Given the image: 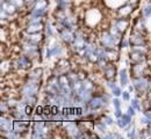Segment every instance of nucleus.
Here are the masks:
<instances>
[{
  "mask_svg": "<svg viewBox=\"0 0 151 139\" xmlns=\"http://www.w3.org/2000/svg\"><path fill=\"white\" fill-rule=\"evenodd\" d=\"M134 87L138 91V92H145L149 89L150 87V79L147 77H137L136 79L134 80Z\"/></svg>",
  "mask_w": 151,
  "mask_h": 139,
  "instance_id": "nucleus-1",
  "label": "nucleus"
},
{
  "mask_svg": "<svg viewBox=\"0 0 151 139\" xmlns=\"http://www.w3.org/2000/svg\"><path fill=\"white\" fill-rule=\"evenodd\" d=\"M115 40L116 38L114 37L111 33H108V31H105V33L101 34V44L106 49H112V48H114Z\"/></svg>",
  "mask_w": 151,
  "mask_h": 139,
  "instance_id": "nucleus-2",
  "label": "nucleus"
},
{
  "mask_svg": "<svg viewBox=\"0 0 151 139\" xmlns=\"http://www.w3.org/2000/svg\"><path fill=\"white\" fill-rule=\"evenodd\" d=\"M38 92V85L37 83H34V82H28L23 86L22 88V94L23 95H36Z\"/></svg>",
  "mask_w": 151,
  "mask_h": 139,
  "instance_id": "nucleus-3",
  "label": "nucleus"
},
{
  "mask_svg": "<svg viewBox=\"0 0 151 139\" xmlns=\"http://www.w3.org/2000/svg\"><path fill=\"white\" fill-rule=\"evenodd\" d=\"M0 126L1 130L4 132H9L14 130V122H12L11 119L6 118V117H1L0 118Z\"/></svg>",
  "mask_w": 151,
  "mask_h": 139,
  "instance_id": "nucleus-4",
  "label": "nucleus"
},
{
  "mask_svg": "<svg viewBox=\"0 0 151 139\" xmlns=\"http://www.w3.org/2000/svg\"><path fill=\"white\" fill-rule=\"evenodd\" d=\"M69 67H70V65H69V61L65 59H62L58 61V65H57L56 67V73L58 76H60V74H64V73H66V71L69 70Z\"/></svg>",
  "mask_w": 151,
  "mask_h": 139,
  "instance_id": "nucleus-5",
  "label": "nucleus"
},
{
  "mask_svg": "<svg viewBox=\"0 0 151 139\" xmlns=\"http://www.w3.org/2000/svg\"><path fill=\"white\" fill-rule=\"evenodd\" d=\"M105 103H106V101L104 100V98H101V96H94L93 99L91 100V102H90V108L95 110V109L101 108Z\"/></svg>",
  "mask_w": 151,
  "mask_h": 139,
  "instance_id": "nucleus-6",
  "label": "nucleus"
},
{
  "mask_svg": "<svg viewBox=\"0 0 151 139\" xmlns=\"http://www.w3.org/2000/svg\"><path fill=\"white\" fill-rule=\"evenodd\" d=\"M60 37H62V40L64 41V42L70 43V42H72V41L75 40V34H72V31L68 28V29H64L60 33Z\"/></svg>",
  "mask_w": 151,
  "mask_h": 139,
  "instance_id": "nucleus-7",
  "label": "nucleus"
},
{
  "mask_svg": "<svg viewBox=\"0 0 151 139\" xmlns=\"http://www.w3.org/2000/svg\"><path fill=\"white\" fill-rule=\"evenodd\" d=\"M128 24H129L128 20L124 19V18H122V19H119V20L115 22V28H116L120 33H122V31H124V30L127 29Z\"/></svg>",
  "mask_w": 151,
  "mask_h": 139,
  "instance_id": "nucleus-8",
  "label": "nucleus"
},
{
  "mask_svg": "<svg viewBox=\"0 0 151 139\" xmlns=\"http://www.w3.org/2000/svg\"><path fill=\"white\" fill-rule=\"evenodd\" d=\"M144 68H145V67H144V65H143V64H141V63H136L132 68V74H134V76H136V77H141V76H143Z\"/></svg>",
  "mask_w": 151,
  "mask_h": 139,
  "instance_id": "nucleus-9",
  "label": "nucleus"
},
{
  "mask_svg": "<svg viewBox=\"0 0 151 139\" xmlns=\"http://www.w3.org/2000/svg\"><path fill=\"white\" fill-rule=\"evenodd\" d=\"M129 41L134 45H143L144 44V38L141 34H132Z\"/></svg>",
  "mask_w": 151,
  "mask_h": 139,
  "instance_id": "nucleus-10",
  "label": "nucleus"
},
{
  "mask_svg": "<svg viewBox=\"0 0 151 139\" xmlns=\"http://www.w3.org/2000/svg\"><path fill=\"white\" fill-rule=\"evenodd\" d=\"M130 59L135 63H141L144 60V53L141 52V51H137V50H134L132 53H130Z\"/></svg>",
  "mask_w": 151,
  "mask_h": 139,
  "instance_id": "nucleus-11",
  "label": "nucleus"
},
{
  "mask_svg": "<svg viewBox=\"0 0 151 139\" xmlns=\"http://www.w3.org/2000/svg\"><path fill=\"white\" fill-rule=\"evenodd\" d=\"M42 29V23H32L27 27V33L29 34H36V33H40Z\"/></svg>",
  "mask_w": 151,
  "mask_h": 139,
  "instance_id": "nucleus-12",
  "label": "nucleus"
},
{
  "mask_svg": "<svg viewBox=\"0 0 151 139\" xmlns=\"http://www.w3.org/2000/svg\"><path fill=\"white\" fill-rule=\"evenodd\" d=\"M27 126H28V123L23 122L22 119H19V120H15V122H14V131H17V132L26 130Z\"/></svg>",
  "mask_w": 151,
  "mask_h": 139,
  "instance_id": "nucleus-13",
  "label": "nucleus"
},
{
  "mask_svg": "<svg viewBox=\"0 0 151 139\" xmlns=\"http://www.w3.org/2000/svg\"><path fill=\"white\" fill-rule=\"evenodd\" d=\"M18 64H19V67H21V68H27V67H30V65H32L30 60L28 59V57H26V56L20 57L19 60H18Z\"/></svg>",
  "mask_w": 151,
  "mask_h": 139,
  "instance_id": "nucleus-14",
  "label": "nucleus"
},
{
  "mask_svg": "<svg viewBox=\"0 0 151 139\" xmlns=\"http://www.w3.org/2000/svg\"><path fill=\"white\" fill-rule=\"evenodd\" d=\"M42 40H43L42 35L38 34V33H36V34H30L29 36H27V41H28V42H32V43H34V44H37V43H40Z\"/></svg>",
  "mask_w": 151,
  "mask_h": 139,
  "instance_id": "nucleus-15",
  "label": "nucleus"
},
{
  "mask_svg": "<svg viewBox=\"0 0 151 139\" xmlns=\"http://www.w3.org/2000/svg\"><path fill=\"white\" fill-rule=\"evenodd\" d=\"M120 81H121V85L122 86H126L127 82H128V74H127V70L126 68H123L120 72Z\"/></svg>",
  "mask_w": 151,
  "mask_h": 139,
  "instance_id": "nucleus-16",
  "label": "nucleus"
},
{
  "mask_svg": "<svg viewBox=\"0 0 151 139\" xmlns=\"http://www.w3.org/2000/svg\"><path fill=\"white\" fill-rule=\"evenodd\" d=\"M105 74H106V78H107V79H113L114 76H115V67H114V66H108V67H106Z\"/></svg>",
  "mask_w": 151,
  "mask_h": 139,
  "instance_id": "nucleus-17",
  "label": "nucleus"
},
{
  "mask_svg": "<svg viewBox=\"0 0 151 139\" xmlns=\"http://www.w3.org/2000/svg\"><path fill=\"white\" fill-rule=\"evenodd\" d=\"M66 129H68V132L76 138V136L78 135V133H77V132H78V129H77V126H76L75 123H70V124L66 126Z\"/></svg>",
  "mask_w": 151,
  "mask_h": 139,
  "instance_id": "nucleus-18",
  "label": "nucleus"
},
{
  "mask_svg": "<svg viewBox=\"0 0 151 139\" xmlns=\"http://www.w3.org/2000/svg\"><path fill=\"white\" fill-rule=\"evenodd\" d=\"M132 7L130 5H127V6H124L123 8H121V11H120V14L122 15V16H127V15H129L130 13H132Z\"/></svg>",
  "mask_w": 151,
  "mask_h": 139,
  "instance_id": "nucleus-19",
  "label": "nucleus"
},
{
  "mask_svg": "<svg viewBox=\"0 0 151 139\" xmlns=\"http://www.w3.org/2000/svg\"><path fill=\"white\" fill-rule=\"evenodd\" d=\"M47 13V8H34L32 14L36 15V16H44Z\"/></svg>",
  "mask_w": 151,
  "mask_h": 139,
  "instance_id": "nucleus-20",
  "label": "nucleus"
},
{
  "mask_svg": "<svg viewBox=\"0 0 151 139\" xmlns=\"http://www.w3.org/2000/svg\"><path fill=\"white\" fill-rule=\"evenodd\" d=\"M44 125H45V123H44V122H42V120H37V122L34 124V131L43 132V130H44Z\"/></svg>",
  "mask_w": 151,
  "mask_h": 139,
  "instance_id": "nucleus-21",
  "label": "nucleus"
},
{
  "mask_svg": "<svg viewBox=\"0 0 151 139\" xmlns=\"http://www.w3.org/2000/svg\"><path fill=\"white\" fill-rule=\"evenodd\" d=\"M143 13L145 18H150L151 16V2H148L145 5V7L143 8Z\"/></svg>",
  "mask_w": 151,
  "mask_h": 139,
  "instance_id": "nucleus-22",
  "label": "nucleus"
},
{
  "mask_svg": "<svg viewBox=\"0 0 151 139\" xmlns=\"http://www.w3.org/2000/svg\"><path fill=\"white\" fill-rule=\"evenodd\" d=\"M81 83H83V88L84 89H87V91H92L93 89V83L90 80H85Z\"/></svg>",
  "mask_w": 151,
  "mask_h": 139,
  "instance_id": "nucleus-23",
  "label": "nucleus"
},
{
  "mask_svg": "<svg viewBox=\"0 0 151 139\" xmlns=\"http://www.w3.org/2000/svg\"><path fill=\"white\" fill-rule=\"evenodd\" d=\"M26 103L29 105H33L36 103V95H29L26 98Z\"/></svg>",
  "mask_w": 151,
  "mask_h": 139,
  "instance_id": "nucleus-24",
  "label": "nucleus"
},
{
  "mask_svg": "<svg viewBox=\"0 0 151 139\" xmlns=\"http://www.w3.org/2000/svg\"><path fill=\"white\" fill-rule=\"evenodd\" d=\"M47 6H48L47 0H37L35 8H47Z\"/></svg>",
  "mask_w": 151,
  "mask_h": 139,
  "instance_id": "nucleus-25",
  "label": "nucleus"
},
{
  "mask_svg": "<svg viewBox=\"0 0 151 139\" xmlns=\"http://www.w3.org/2000/svg\"><path fill=\"white\" fill-rule=\"evenodd\" d=\"M41 76H42V68H36L35 71L32 72V78H34V79L37 80Z\"/></svg>",
  "mask_w": 151,
  "mask_h": 139,
  "instance_id": "nucleus-26",
  "label": "nucleus"
},
{
  "mask_svg": "<svg viewBox=\"0 0 151 139\" xmlns=\"http://www.w3.org/2000/svg\"><path fill=\"white\" fill-rule=\"evenodd\" d=\"M117 125H119L120 128H122V129H123V128H126V126L128 125V122L123 118V117H120V118L117 119Z\"/></svg>",
  "mask_w": 151,
  "mask_h": 139,
  "instance_id": "nucleus-27",
  "label": "nucleus"
},
{
  "mask_svg": "<svg viewBox=\"0 0 151 139\" xmlns=\"http://www.w3.org/2000/svg\"><path fill=\"white\" fill-rule=\"evenodd\" d=\"M60 52H62V46H60V45H55V48L51 49V55H52V56H57V55H59Z\"/></svg>",
  "mask_w": 151,
  "mask_h": 139,
  "instance_id": "nucleus-28",
  "label": "nucleus"
},
{
  "mask_svg": "<svg viewBox=\"0 0 151 139\" xmlns=\"http://www.w3.org/2000/svg\"><path fill=\"white\" fill-rule=\"evenodd\" d=\"M95 126H96V129H98L99 131L105 132V130H106V124H105L104 122H98V123L95 124Z\"/></svg>",
  "mask_w": 151,
  "mask_h": 139,
  "instance_id": "nucleus-29",
  "label": "nucleus"
},
{
  "mask_svg": "<svg viewBox=\"0 0 151 139\" xmlns=\"http://www.w3.org/2000/svg\"><path fill=\"white\" fill-rule=\"evenodd\" d=\"M11 4H13L15 7H21L23 5V1L24 0H8Z\"/></svg>",
  "mask_w": 151,
  "mask_h": 139,
  "instance_id": "nucleus-30",
  "label": "nucleus"
},
{
  "mask_svg": "<svg viewBox=\"0 0 151 139\" xmlns=\"http://www.w3.org/2000/svg\"><path fill=\"white\" fill-rule=\"evenodd\" d=\"M41 18H42V16L33 15V18L29 20V24H32V23H41Z\"/></svg>",
  "mask_w": 151,
  "mask_h": 139,
  "instance_id": "nucleus-31",
  "label": "nucleus"
},
{
  "mask_svg": "<svg viewBox=\"0 0 151 139\" xmlns=\"http://www.w3.org/2000/svg\"><path fill=\"white\" fill-rule=\"evenodd\" d=\"M112 92H113V94L115 95V96H120L121 94H122V92H121V89H120V87H114V88H112Z\"/></svg>",
  "mask_w": 151,
  "mask_h": 139,
  "instance_id": "nucleus-32",
  "label": "nucleus"
},
{
  "mask_svg": "<svg viewBox=\"0 0 151 139\" xmlns=\"http://www.w3.org/2000/svg\"><path fill=\"white\" fill-rule=\"evenodd\" d=\"M8 105H9V104H6L5 102H1V105H0V109H1V111H2V113H6V111H8Z\"/></svg>",
  "mask_w": 151,
  "mask_h": 139,
  "instance_id": "nucleus-33",
  "label": "nucleus"
},
{
  "mask_svg": "<svg viewBox=\"0 0 151 139\" xmlns=\"http://www.w3.org/2000/svg\"><path fill=\"white\" fill-rule=\"evenodd\" d=\"M132 105L135 108V109H137V110H141V105L138 104V101L137 100H132Z\"/></svg>",
  "mask_w": 151,
  "mask_h": 139,
  "instance_id": "nucleus-34",
  "label": "nucleus"
},
{
  "mask_svg": "<svg viewBox=\"0 0 151 139\" xmlns=\"http://www.w3.org/2000/svg\"><path fill=\"white\" fill-rule=\"evenodd\" d=\"M113 103H114V105H115V108H116V109H120V105H121V102H120V100H119V99H114L113 100Z\"/></svg>",
  "mask_w": 151,
  "mask_h": 139,
  "instance_id": "nucleus-35",
  "label": "nucleus"
},
{
  "mask_svg": "<svg viewBox=\"0 0 151 139\" xmlns=\"http://www.w3.org/2000/svg\"><path fill=\"white\" fill-rule=\"evenodd\" d=\"M47 33L50 35V36H52L54 35V31H52V29H51V27H50V24L48 23V26H47Z\"/></svg>",
  "mask_w": 151,
  "mask_h": 139,
  "instance_id": "nucleus-36",
  "label": "nucleus"
},
{
  "mask_svg": "<svg viewBox=\"0 0 151 139\" xmlns=\"http://www.w3.org/2000/svg\"><path fill=\"white\" fill-rule=\"evenodd\" d=\"M32 110H33V108H32V105H29V107L27 105V107H26V109H24V111H26V114H27L28 116H29V115L32 114Z\"/></svg>",
  "mask_w": 151,
  "mask_h": 139,
  "instance_id": "nucleus-37",
  "label": "nucleus"
},
{
  "mask_svg": "<svg viewBox=\"0 0 151 139\" xmlns=\"http://www.w3.org/2000/svg\"><path fill=\"white\" fill-rule=\"evenodd\" d=\"M128 114H129L130 116H134V115H135V108H134L132 105L128 108Z\"/></svg>",
  "mask_w": 151,
  "mask_h": 139,
  "instance_id": "nucleus-38",
  "label": "nucleus"
},
{
  "mask_svg": "<svg viewBox=\"0 0 151 139\" xmlns=\"http://www.w3.org/2000/svg\"><path fill=\"white\" fill-rule=\"evenodd\" d=\"M122 96H123V100H124V101H128V100H129V93H128V92H123V93H122Z\"/></svg>",
  "mask_w": 151,
  "mask_h": 139,
  "instance_id": "nucleus-39",
  "label": "nucleus"
},
{
  "mask_svg": "<svg viewBox=\"0 0 151 139\" xmlns=\"http://www.w3.org/2000/svg\"><path fill=\"white\" fill-rule=\"evenodd\" d=\"M115 116H116L117 118L122 117V113H121V110H120V109H116V111H115Z\"/></svg>",
  "mask_w": 151,
  "mask_h": 139,
  "instance_id": "nucleus-40",
  "label": "nucleus"
},
{
  "mask_svg": "<svg viewBox=\"0 0 151 139\" xmlns=\"http://www.w3.org/2000/svg\"><path fill=\"white\" fill-rule=\"evenodd\" d=\"M128 137H130V138H134V137H135V128H132V131L128 133Z\"/></svg>",
  "mask_w": 151,
  "mask_h": 139,
  "instance_id": "nucleus-41",
  "label": "nucleus"
},
{
  "mask_svg": "<svg viewBox=\"0 0 151 139\" xmlns=\"http://www.w3.org/2000/svg\"><path fill=\"white\" fill-rule=\"evenodd\" d=\"M105 119H106V124H108V125H111V124L113 123L112 118H111V117H108V116H107V117H105Z\"/></svg>",
  "mask_w": 151,
  "mask_h": 139,
  "instance_id": "nucleus-42",
  "label": "nucleus"
},
{
  "mask_svg": "<svg viewBox=\"0 0 151 139\" xmlns=\"http://www.w3.org/2000/svg\"><path fill=\"white\" fill-rule=\"evenodd\" d=\"M121 46H122V48H127V46H128V41H122Z\"/></svg>",
  "mask_w": 151,
  "mask_h": 139,
  "instance_id": "nucleus-43",
  "label": "nucleus"
},
{
  "mask_svg": "<svg viewBox=\"0 0 151 139\" xmlns=\"http://www.w3.org/2000/svg\"><path fill=\"white\" fill-rule=\"evenodd\" d=\"M52 55H51V49H48L47 50V57H51Z\"/></svg>",
  "mask_w": 151,
  "mask_h": 139,
  "instance_id": "nucleus-44",
  "label": "nucleus"
},
{
  "mask_svg": "<svg viewBox=\"0 0 151 139\" xmlns=\"http://www.w3.org/2000/svg\"><path fill=\"white\" fill-rule=\"evenodd\" d=\"M108 86H109L111 88H114V87H115V85H114V82H108Z\"/></svg>",
  "mask_w": 151,
  "mask_h": 139,
  "instance_id": "nucleus-45",
  "label": "nucleus"
},
{
  "mask_svg": "<svg viewBox=\"0 0 151 139\" xmlns=\"http://www.w3.org/2000/svg\"><path fill=\"white\" fill-rule=\"evenodd\" d=\"M129 91H130V92L134 91V87H132V86H129Z\"/></svg>",
  "mask_w": 151,
  "mask_h": 139,
  "instance_id": "nucleus-46",
  "label": "nucleus"
},
{
  "mask_svg": "<svg viewBox=\"0 0 151 139\" xmlns=\"http://www.w3.org/2000/svg\"><path fill=\"white\" fill-rule=\"evenodd\" d=\"M129 1H130V2H132V4H135V2H137L138 0H129Z\"/></svg>",
  "mask_w": 151,
  "mask_h": 139,
  "instance_id": "nucleus-47",
  "label": "nucleus"
},
{
  "mask_svg": "<svg viewBox=\"0 0 151 139\" xmlns=\"http://www.w3.org/2000/svg\"><path fill=\"white\" fill-rule=\"evenodd\" d=\"M148 96H149V99L151 100V91H150V92H149V94H148Z\"/></svg>",
  "mask_w": 151,
  "mask_h": 139,
  "instance_id": "nucleus-48",
  "label": "nucleus"
},
{
  "mask_svg": "<svg viewBox=\"0 0 151 139\" xmlns=\"http://www.w3.org/2000/svg\"><path fill=\"white\" fill-rule=\"evenodd\" d=\"M24 1H30V0H24Z\"/></svg>",
  "mask_w": 151,
  "mask_h": 139,
  "instance_id": "nucleus-49",
  "label": "nucleus"
}]
</instances>
